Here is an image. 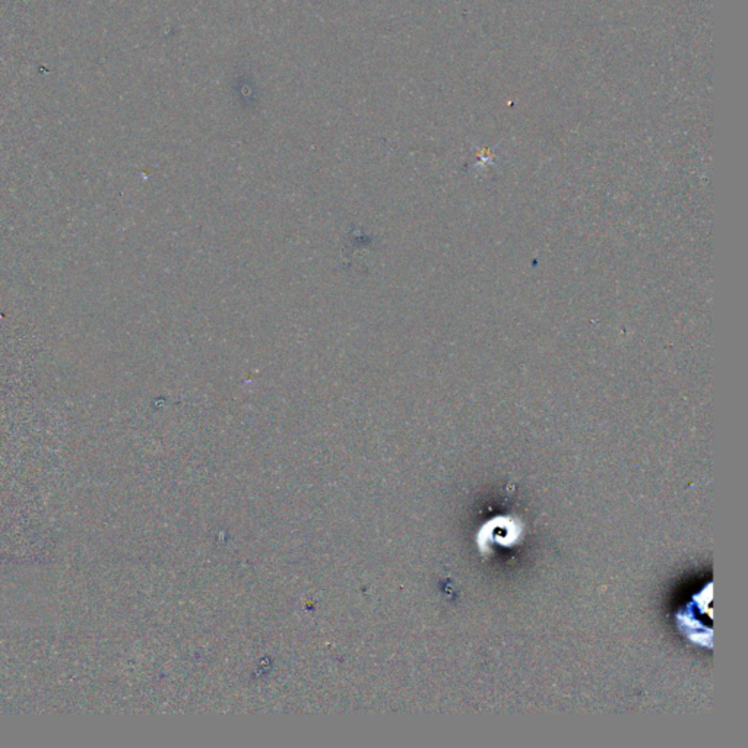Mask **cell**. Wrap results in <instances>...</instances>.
<instances>
[{
    "label": "cell",
    "instance_id": "6da1fadb",
    "mask_svg": "<svg viewBox=\"0 0 748 748\" xmlns=\"http://www.w3.org/2000/svg\"><path fill=\"white\" fill-rule=\"evenodd\" d=\"M522 525L516 519L507 516H497L490 519L478 532V547L482 553H488L498 545L510 548L521 541Z\"/></svg>",
    "mask_w": 748,
    "mask_h": 748
}]
</instances>
